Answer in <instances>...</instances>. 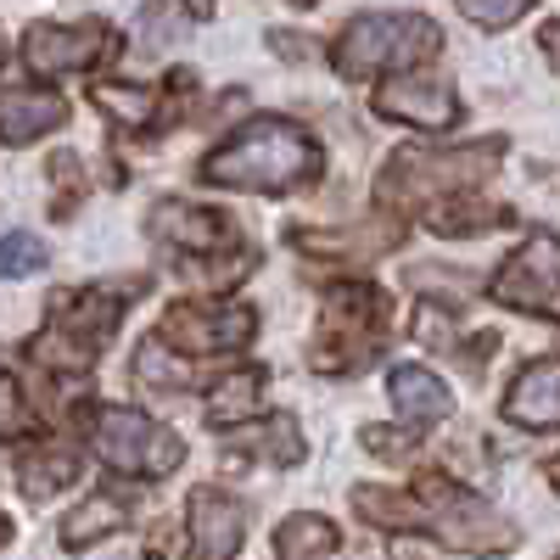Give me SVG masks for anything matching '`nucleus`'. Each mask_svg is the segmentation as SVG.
Instances as JSON below:
<instances>
[{"instance_id": "f257e3e1", "label": "nucleus", "mask_w": 560, "mask_h": 560, "mask_svg": "<svg viewBox=\"0 0 560 560\" xmlns=\"http://www.w3.org/2000/svg\"><path fill=\"white\" fill-rule=\"evenodd\" d=\"M325 158L314 147V135L292 118H247L230 140L202 158V179L208 185H230V191H258V197H280L298 185L319 179Z\"/></svg>"}, {"instance_id": "f03ea898", "label": "nucleus", "mask_w": 560, "mask_h": 560, "mask_svg": "<svg viewBox=\"0 0 560 560\" xmlns=\"http://www.w3.org/2000/svg\"><path fill=\"white\" fill-rule=\"evenodd\" d=\"M504 163V140H477V147H454V152H427V147H409L398 152L376 191L382 202L393 208H409V202H432V197H465L471 185H482L493 168Z\"/></svg>"}, {"instance_id": "7ed1b4c3", "label": "nucleus", "mask_w": 560, "mask_h": 560, "mask_svg": "<svg viewBox=\"0 0 560 560\" xmlns=\"http://www.w3.org/2000/svg\"><path fill=\"white\" fill-rule=\"evenodd\" d=\"M443 45V28L420 12H370L353 18L337 45H331V62L342 79H370V73H387V68H415L427 62Z\"/></svg>"}, {"instance_id": "20e7f679", "label": "nucleus", "mask_w": 560, "mask_h": 560, "mask_svg": "<svg viewBox=\"0 0 560 560\" xmlns=\"http://www.w3.org/2000/svg\"><path fill=\"white\" fill-rule=\"evenodd\" d=\"M415 499H420V533H432L438 544H448L459 555H510L522 538L516 522L499 516L488 499L454 488L448 477H427Z\"/></svg>"}, {"instance_id": "39448f33", "label": "nucleus", "mask_w": 560, "mask_h": 560, "mask_svg": "<svg viewBox=\"0 0 560 560\" xmlns=\"http://www.w3.org/2000/svg\"><path fill=\"white\" fill-rule=\"evenodd\" d=\"M325 314H331V337H325L314 348V364L337 370V376H348V370H359L370 353L382 348L387 337V298L370 287V280H342V287L325 292Z\"/></svg>"}, {"instance_id": "423d86ee", "label": "nucleus", "mask_w": 560, "mask_h": 560, "mask_svg": "<svg viewBox=\"0 0 560 560\" xmlns=\"http://www.w3.org/2000/svg\"><path fill=\"white\" fill-rule=\"evenodd\" d=\"M96 454L113 465V471H135V477H168L174 465L185 459V443L179 432L168 427H152L147 415H135L124 404H107L96 409Z\"/></svg>"}, {"instance_id": "0eeeda50", "label": "nucleus", "mask_w": 560, "mask_h": 560, "mask_svg": "<svg viewBox=\"0 0 560 560\" xmlns=\"http://www.w3.org/2000/svg\"><path fill=\"white\" fill-rule=\"evenodd\" d=\"M493 303L516 308V314L560 319V236H549V230H533V236L499 264Z\"/></svg>"}, {"instance_id": "6e6552de", "label": "nucleus", "mask_w": 560, "mask_h": 560, "mask_svg": "<svg viewBox=\"0 0 560 560\" xmlns=\"http://www.w3.org/2000/svg\"><path fill=\"white\" fill-rule=\"evenodd\" d=\"M258 331V314L247 303H174L163 314V342L179 353H236Z\"/></svg>"}, {"instance_id": "1a4fd4ad", "label": "nucleus", "mask_w": 560, "mask_h": 560, "mask_svg": "<svg viewBox=\"0 0 560 560\" xmlns=\"http://www.w3.org/2000/svg\"><path fill=\"white\" fill-rule=\"evenodd\" d=\"M113 51V34L102 23H34L23 34V62L34 73H84Z\"/></svg>"}, {"instance_id": "9d476101", "label": "nucleus", "mask_w": 560, "mask_h": 560, "mask_svg": "<svg viewBox=\"0 0 560 560\" xmlns=\"http://www.w3.org/2000/svg\"><path fill=\"white\" fill-rule=\"evenodd\" d=\"M376 113L393 118V124H409V129H454L459 124V102L443 79H427V73H398L376 90Z\"/></svg>"}, {"instance_id": "9b49d317", "label": "nucleus", "mask_w": 560, "mask_h": 560, "mask_svg": "<svg viewBox=\"0 0 560 560\" xmlns=\"http://www.w3.org/2000/svg\"><path fill=\"white\" fill-rule=\"evenodd\" d=\"M152 236L168 242V247H185V253H224L236 242V224H230L219 208H197V202H158L152 208Z\"/></svg>"}, {"instance_id": "f8f14e48", "label": "nucleus", "mask_w": 560, "mask_h": 560, "mask_svg": "<svg viewBox=\"0 0 560 560\" xmlns=\"http://www.w3.org/2000/svg\"><path fill=\"white\" fill-rule=\"evenodd\" d=\"M504 420L527 432H555L560 427V359L527 364L504 393Z\"/></svg>"}, {"instance_id": "ddd939ff", "label": "nucleus", "mask_w": 560, "mask_h": 560, "mask_svg": "<svg viewBox=\"0 0 560 560\" xmlns=\"http://www.w3.org/2000/svg\"><path fill=\"white\" fill-rule=\"evenodd\" d=\"M124 303L129 292H113V287H90V292H68L57 303V331L84 342L90 353H102L118 331V319H124Z\"/></svg>"}, {"instance_id": "4468645a", "label": "nucleus", "mask_w": 560, "mask_h": 560, "mask_svg": "<svg viewBox=\"0 0 560 560\" xmlns=\"http://www.w3.org/2000/svg\"><path fill=\"white\" fill-rule=\"evenodd\" d=\"M242 533H247V510L224 488H197L191 493V544H197L202 560H230L242 549Z\"/></svg>"}, {"instance_id": "2eb2a0df", "label": "nucleus", "mask_w": 560, "mask_h": 560, "mask_svg": "<svg viewBox=\"0 0 560 560\" xmlns=\"http://www.w3.org/2000/svg\"><path fill=\"white\" fill-rule=\"evenodd\" d=\"M387 393H393V409L404 415V427H438V420L454 415V393L443 376H432L427 364H398L387 376Z\"/></svg>"}, {"instance_id": "dca6fc26", "label": "nucleus", "mask_w": 560, "mask_h": 560, "mask_svg": "<svg viewBox=\"0 0 560 560\" xmlns=\"http://www.w3.org/2000/svg\"><path fill=\"white\" fill-rule=\"evenodd\" d=\"M62 118H68V102L57 90H34V84L0 90V135H7L12 147H28V140L51 135Z\"/></svg>"}, {"instance_id": "f3484780", "label": "nucleus", "mask_w": 560, "mask_h": 560, "mask_svg": "<svg viewBox=\"0 0 560 560\" xmlns=\"http://www.w3.org/2000/svg\"><path fill=\"white\" fill-rule=\"evenodd\" d=\"M135 516H129V504L118 499V493H90L84 504H73L68 516H62V527H57V538H62V549H96V544H107L113 533H124Z\"/></svg>"}, {"instance_id": "a211bd4d", "label": "nucleus", "mask_w": 560, "mask_h": 560, "mask_svg": "<svg viewBox=\"0 0 560 560\" xmlns=\"http://www.w3.org/2000/svg\"><path fill=\"white\" fill-rule=\"evenodd\" d=\"M404 230L393 219L382 224H364V230H298V247L303 253H319V258H376V253H393Z\"/></svg>"}, {"instance_id": "6ab92c4d", "label": "nucleus", "mask_w": 560, "mask_h": 560, "mask_svg": "<svg viewBox=\"0 0 560 560\" xmlns=\"http://www.w3.org/2000/svg\"><path fill=\"white\" fill-rule=\"evenodd\" d=\"M258 398H264V370L258 364L224 370V376L208 387V420L213 427H247V420L258 415Z\"/></svg>"}, {"instance_id": "aec40b11", "label": "nucleus", "mask_w": 560, "mask_h": 560, "mask_svg": "<svg viewBox=\"0 0 560 560\" xmlns=\"http://www.w3.org/2000/svg\"><path fill=\"white\" fill-rule=\"evenodd\" d=\"M337 522L325 516H308V510H298V516H287L275 527V555L280 560H331L337 555Z\"/></svg>"}, {"instance_id": "412c9836", "label": "nucleus", "mask_w": 560, "mask_h": 560, "mask_svg": "<svg viewBox=\"0 0 560 560\" xmlns=\"http://www.w3.org/2000/svg\"><path fill=\"white\" fill-rule=\"evenodd\" d=\"M230 443L236 448H253V454H264V459H275V465H303V432H298V420L292 415H269V420H258V427H242V432H230Z\"/></svg>"}, {"instance_id": "4be33fe9", "label": "nucleus", "mask_w": 560, "mask_h": 560, "mask_svg": "<svg viewBox=\"0 0 560 560\" xmlns=\"http://www.w3.org/2000/svg\"><path fill=\"white\" fill-rule=\"evenodd\" d=\"M353 510L382 533H420V499L404 488H353Z\"/></svg>"}, {"instance_id": "5701e85b", "label": "nucleus", "mask_w": 560, "mask_h": 560, "mask_svg": "<svg viewBox=\"0 0 560 560\" xmlns=\"http://www.w3.org/2000/svg\"><path fill=\"white\" fill-rule=\"evenodd\" d=\"M18 482L28 499H51L68 482H79V459H73V448H28L18 459Z\"/></svg>"}, {"instance_id": "b1692460", "label": "nucleus", "mask_w": 560, "mask_h": 560, "mask_svg": "<svg viewBox=\"0 0 560 560\" xmlns=\"http://www.w3.org/2000/svg\"><path fill=\"white\" fill-rule=\"evenodd\" d=\"M90 102H96L113 124H124V129H147L158 118V90H147V84L102 79V84H90Z\"/></svg>"}, {"instance_id": "393cba45", "label": "nucleus", "mask_w": 560, "mask_h": 560, "mask_svg": "<svg viewBox=\"0 0 560 560\" xmlns=\"http://www.w3.org/2000/svg\"><path fill=\"white\" fill-rule=\"evenodd\" d=\"M504 219H510L504 208L477 202L471 191L454 197V202H432V208H427V224L443 230V236H477V230H493V224H504Z\"/></svg>"}, {"instance_id": "a878e982", "label": "nucleus", "mask_w": 560, "mask_h": 560, "mask_svg": "<svg viewBox=\"0 0 560 560\" xmlns=\"http://www.w3.org/2000/svg\"><path fill=\"white\" fill-rule=\"evenodd\" d=\"M135 376L147 387H158V393H179V387H191V364L174 359V348L163 337H147L135 348Z\"/></svg>"}, {"instance_id": "bb28decb", "label": "nucleus", "mask_w": 560, "mask_h": 560, "mask_svg": "<svg viewBox=\"0 0 560 560\" xmlns=\"http://www.w3.org/2000/svg\"><path fill=\"white\" fill-rule=\"evenodd\" d=\"M45 264H51V253H45L39 236H28V230H7L0 236V280H23Z\"/></svg>"}, {"instance_id": "cd10ccee", "label": "nucleus", "mask_w": 560, "mask_h": 560, "mask_svg": "<svg viewBox=\"0 0 560 560\" xmlns=\"http://www.w3.org/2000/svg\"><path fill=\"white\" fill-rule=\"evenodd\" d=\"M454 7L471 18L477 28H510V23H522L538 0H454Z\"/></svg>"}, {"instance_id": "c85d7f7f", "label": "nucleus", "mask_w": 560, "mask_h": 560, "mask_svg": "<svg viewBox=\"0 0 560 560\" xmlns=\"http://www.w3.org/2000/svg\"><path fill=\"white\" fill-rule=\"evenodd\" d=\"M18 432H28V409H23L18 382L0 370V438H18Z\"/></svg>"}, {"instance_id": "c756f323", "label": "nucleus", "mask_w": 560, "mask_h": 560, "mask_svg": "<svg viewBox=\"0 0 560 560\" xmlns=\"http://www.w3.org/2000/svg\"><path fill=\"white\" fill-rule=\"evenodd\" d=\"M364 448H376V454H393V459H404V454L415 448V432H387V427H370V432H364Z\"/></svg>"}, {"instance_id": "7c9ffc66", "label": "nucleus", "mask_w": 560, "mask_h": 560, "mask_svg": "<svg viewBox=\"0 0 560 560\" xmlns=\"http://www.w3.org/2000/svg\"><path fill=\"white\" fill-rule=\"evenodd\" d=\"M57 174H62V202H57V213H73V202H79V163H73L68 152H57Z\"/></svg>"}, {"instance_id": "2f4dec72", "label": "nucleus", "mask_w": 560, "mask_h": 560, "mask_svg": "<svg viewBox=\"0 0 560 560\" xmlns=\"http://www.w3.org/2000/svg\"><path fill=\"white\" fill-rule=\"evenodd\" d=\"M269 45H275L287 62H303V57H308V39H303V34H269Z\"/></svg>"}, {"instance_id": "473e14b6", "label": "nucleus", "mask_w": 560, "mask_h": 560, "mask_svg": "<svg viewBox=\"0 0 560 560\" xmlns=\"http://www.w3.org/2000/svg\"><path fill=\"white\" fill-rule=\"evenodd\" d=\"M538 45H544V57L560 68V23H544V34H538Z\"/></svg>"}, {"instance_id": "72a5a7b5", "label": "nucleus", "mask_w": 560, "mask_h": 560, "mask_svg": "<svg viewBox=\"0 0 560 560\" xmlns=\"http://www.w3.org/2000/svg\"><path fill=\"white\" fill-rule=\"evenodd\" d=\"M179 7L191 12V18H213V0H179Z\"/></svg>"}, {"instance_id": "f704fd0d", "label": "nucleus", "mask_w": 560, "mask_h": 560, "mask_svg": "<svg viewBox=\"0 0 560 560\" xmlns=\"http://www.w3.org/2000/svg\"><path fill=\"white\" fill-rule=\"evenodd\" d=\"M7 544H12V522H7V516H0V549H7Z\"/></svg>"}, {"instance_id": "c9c22d12", "label": "nucleus", "mask_w": 560, "mask_h": 560, "mask_svg": "<svg viewBox=\"0 0 560 560\" xmlns=\"http://www.w3.org/2000/svg\"><path fill=\"white\" fill-rule=\"evenodd\" d=\"M549 482H555V493H560V459L549 465Z\"/></svg>"}, {"instance_id": "e433bc0d", "label": "nucleus", "mask_w": 560, "mask_h": 560, "mask_svg": "<svg viewBox=\"0 0 560 560\" xmlns=\"http://www.w3.org/2000/svg\"><path fill=\"white\" fill-rule=\"evenodd\" d=\"M0 57H7V34H0Z\"/></svg>"}, {"instance_id": "4c0bfd02", "label": "nucleus", "mask_w": 560, "mask_h": 560, "mask_svg": "<svg viewBox=\"0 0 560 560\" xmlns=\"http://www.w3.org/2000/svg\"><path fill=\"white\" fill-rule=\"evenodd\" d=\"M292 7H314V0H292Z\"/></svg>"}]
</instances>
